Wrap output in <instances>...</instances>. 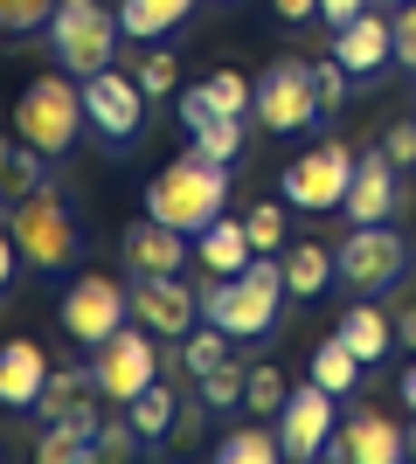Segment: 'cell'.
Wrapping results in <instances>:
<instances>
[{"label": "cell", "instance_id": "6da1fadb", "mask_svg": "<svg viewBox=\"0 0 416 464\" xmlns=\"http://www.w3.org/2000/svg\"><path fill=\"white\" fill-rule=\"evenodd\" d=\"M222 201H229V167L195 153V146L146 180V215H153V222H174V229H188V236L208 229L222 215Z\"/></svg>", "mask_w": 416, "mask_h": 464}, {"label": "cell", "instance_id": "7a4b0ae2", "mask_svg": "<svg viewBox=\"0 0 416 464\" xmlns=\"http://www.w3.org/2000/svg\"><path fill=\"white\" fill-rule=\"evenodd\" d=\"M7 236H15V250L28 271L42 277H63L70 264L83 256V229H77V215H70V201H63L49 180L28 194H15V208H7Z\"/></svg>", "mask_w": 416, "mask_h": 464}, {"label": "cell", "instance_id": "3957f363", "mask_svg": "<svg viewBox=\"0 0 416 464\" xmlns=\"http://www.w3.org/2000/svg\"><path fill=\"white\" fill-rule=\"evenodd\" d=\"M277 305H285V264L277 256H257L250 271L201 285V319H216L229 340H264L277 326Z\"/></svg>", "mask_w": 416, "mask_h": 464}, {"label": "cell", "instance_id": "277c9868", "mask_svg": "<svg viewBox=\"0 0 416 464\" xmlns=\"http://www.w3.org/2000/svg\"><path fill=\"white\" fill-rule=\"evenodd\" d=\"M83 132H91V118H83V77H70V70H49V77H35L15 97V139L21 146L63 160Z\"/></svg>", "mask_w": 416, "mask_h": 464}, {"label": "cell", "instance_id": "5b68a950", "mask_svg": "<svg viewBox=\"0 0 416 464\" xmlns=\"http://www.w3.org/2000/svg\"><path fill=\"white\" fill-rule=\"evenodd\" d=\"M49 56L70 70V77H98L119 63V7H104V0H56V14H49Z\"/></svg>", "mask_w": 416, "mask_h": 464}, {"label": "cell", "instance_id": "8992f818", "mask_svg": "<svg viewBox=\"0 0 416 464\" xmlns=\"http://www.w3.org/2000/svg\"><path fill=\"white\" fill-rule=\"evenodd\" d=\"M334 256H340V285L354 291V298H382L410 271V236L389 229V222H354Z\"/></svg>", "mask_w": 416, "mask_h": 464}, {"label": "cell", "instance_id": "52a82bcc", "mask_svg": "<svg viewBox=\"0 0 416 464\" xmlns=\"http://www.w3.org/2000/svg\"><path fill=\"white\" fill-rule=\"evenodd\" d=\"M146 104H153V97L139 91L132 70H98V77H83V118H91V132H98L111 153L139 146V132H146Z\"/></svg>", "mask_w": 416, "mask_h": 464}, {"label": "cell", "instance_id": "ba28073f", "mask_svg": "<svg viewBox=\"0 0 416 464\" xmlns=\"http://www.w3.org/2000/svg\"><path fill=\"white\" fill-rule=\"evenodd\" d=\"M91 374H98V395H104V402L125 409L139 388L160 382V347H153V333L132 319V326H119L111 340H98V347H91Z\"/></svg>", "mask_w": 416, "mask_h": 464}, {"label": "cell", "instance_id": "9c48e42d", "mask_svg": "<svg viewBox=\"0 0 416 464\" xmlns=\"http://www.w3.org/2000/svg\"><path fill=\"white\" fill-rule=\"evenodd\" d=\"M354 160L361 153H347V139H326V146H313V153H298L292 167H285V201H292L298 215H334V208H347Z\"/></svg>", "mask_w": 416, "mask_h": 464}, {"label": "cell", "instance_id": "30bf717a", "mask_svg": "<svg viewBox=\"0 0 416 464\" xmlns=\"http://www.w3.org/2000/svg\"><path fill=\"white\" fill-rule=\"evenodd\" d=\"M63 333L77 340V347H98L111 340L119 326H132V285H111V277H77V285L63 291Z\"/></svg>", "mask_w": 416, "mask_h": 464}, {"label": "cell", "instance_id": "8fae6325", "mask_svg": "<svg viewBox=\"0 0 416 464\" xmlns=\"http://www.w3.org/2000/svg\"><path fill=\"white\" fill-rule=\"evenodd\" d=\"M257 125H271V132H298V125H319V83H313V63H271L257 77Z\"/></svg>", "mask_w": 416, "mask_h": 464}, {"label": "cell", "instance_id": "7c38bea8", "mask_svg": "<svg viewBox=\"0 0 416 464\" xmlns=\"http://www.w3.org/2000/svg\"><path fill=\"white\" fill-rule=\"evenodd\" d=\"M334 63L354 83H375L382 70H396V7H389V14L368 7V14H354L347 28H334Z\"/></svg>", "mask_w": 416, "mask_h": 464}, {"label": "cell", "instance_id": "4fadbf2b", "mask_svg": "<svg viewBox=\"0 0 416 464\" xmlns=\"http://www.w3.org/2000/svg\"><path fill=\"white\" fill-rule=\"evenodd\" d=\"M326 458L334 464H396V458H410V437L382 409H347L334 423V437H326Z\"/></svg>", "mask_w": 416, "mask_h": 464}, {"label": "cell", "instance_id": "5bb4252c", "mask_svg": "<svg viewBox=\"0 0 416 464\" xmlns=\"http://www.w3.org/2000/svg\"><path fill=\"white\" fill-rule=\"evenodd\" d=\"M132 319L153 340H188L201 326V298L180 277H132Z\"/></svg>", "mask_w": 416, "mask_h": 464}, {"label": "cell", "instance_id": "9a60e30c", "mask_svg": "<svg viewBox=\"0 0 416 464\" xmlns=\"http://www.w3.org/2000/svg\"><path fill=\"white\" fill-rule=\"evenodd\" d=\"M340 409H334V388H292L285 409H277V437H285V458H326V437H334Z\"/></svg>", "mask_w": 416, "mask_h": 464}, {"label": "cell", "instance_id": "2e32d148", "mask_svg": "<svg viewBox=\"0 0 416 464\" xmlns=\"http://www.w3.org/2000/svg\"><path fill=\"white\" fill-rule=\"evenodd\" d=\"M396 208H402V167L389 160V146H368L347 180V222H396Z\"/></svg>", "mask_w": 416, "mask_h": 464}, {"label": "cell", "instance_id": "e0dca14e", "mask_svg": "<svg viewBox=\"0 0 416 464\" xmlns=\"http://www.w3.org/2000/svg\"><path fill=\"white\" fill-rule=\"evenodd\" d=\"M188 243H195V236L174 229V222H153V215L132 222L125 243H119L125 277H180V271H188Z\"/></svg>", "mask_w": 416, "mask_h": 464}, {"label": "cell", "instance_id": "ac0fdd59", "mask_svg": "<svg viewBox=\"0 0 416 464\" xmlns=\"http://www.w3.org/2000/svg\"><path fill=\"white\" fill-rule=\"evenodd\" d=\"M49 388V353L35 340H7L0 347V409H35Z\"/></svg>", "mask_w": 416, "mask_h": 464}, {"label": "cell", "instance_id": "d6986e66", "mask_svg": "<svg viewBox=\"0 0 416 464\" xmlns=\"http://www.w3.org/2000/svg\"><path fill=\"white\" fill-rule=\"evenodd\" d=\"M35 458H42V464H91V458H98V409H91V402H77L70 416L42 423Z\"/></svg>", "mask_w": 416, "mask_h": 464}, {"label": "cell", "instance_id": "ffe728a7", "mask_svg": "<svg viewBox=\"0 0 416 464\" xmlns=\"http://www.w3.org/2000/svg\"><path fill=\"white\" fill-rule=\"evenodd\" d=\"M195 256H201V271L208 277H237L257 264V243H250V222H208V229L195 236Z\"/></svg>", "mask_w": 416, "mask_h": 464}, {"label": "cell", "instance_id": "44dd1931", "mask_svg": "<svg viewBox=\"0 0 416 464\" xmlns=\"http://www.w3.org/2000/svg\"><path fill=\"white\" fill-rule=\"evenodd\" d=\"M277 264H285V291L292 298H319L326 285H340V256L326 243H285Z\"/></svg>", "mask_w": 416, "mask_h": 464}, {"label": "cell", "instance_id": "7402d4cb", "mask_svg": "<svg viewBox=\"0 0 416 464\" xmlns=\"http://www.w3.org/2000/svg\"><path fill=\"white\" fill-rule=\"evenodd\" d=\"M334 333H340V340H347V347L361 353V361H368V368H375L382 353L396 347V319H389V312H382L375 298H354V305L340 312V326H334Z\"/></svg>", "mask_w": 416, "mask_h": 464}, {"label": "cell", "instance_id": "603a6c76", "mask_svg": "<svg viewBox=\"0 0 416 464\" xmlns=\"http://www.w3.org/2000/svg\"><path fill=\"white\" fill-rule=\"evenodd\" d=\"M188 14H195V0H119L125 42H160V35H174Z\"/></svg>", "mask_w": 416, "mask_h": 464}, {"label": "cell", "instance_id": "cb8c5ba5", "mask_svg": "<svg viewBox=\"0 0 416 464\" xmlns=\"http://www.w3.org/2000/svg\"><path fill=\"white\" fill-rule=\"evenodd\" d=\"M361 374H368V361H361V353L347 347L340 333L313 347V382H319V388H334V395H354V388H361Z\"/></svg>", "mask_w": 416, "mask_h": 464}, {"label": "cell", "instance_id": "d4e9b609", "mask_svg": "<svg viewBox=\"0 0 416 464\" xmlns=\"http://www.w3.org/2000/svg\"><path fill=\"white\" fill-rule=\"evenodd\" d=\"M125 416H132V430L153 444V437H167V430L180 423V402H174V388H167V382H153V388H139L132 402H125Z\"/></svg>", "mask_w": 416, "mask_h": 464}, {"label": "cell", "instance_id": "484cf974", "mask_svg": "<svg viewBox=\"0 0 416 464\" xmlns=\"http://www.w3.org/2000/svg\"><path fill=\"white\" fill-rule=\"evenodd\" d=\"M83 395H98V374H91V368H49V388H42L35 416H42V423H56V416H70Z\"/></svg>", "mask_w": 416, "mask_h": 464}, {"label": "cell", "instance_id": "4316f807", "mask_svg": "<svg viewBox=\"0 0 416 464\" xmlns=\"http://www.w3.org/2000/svg\"><path fill=\"white\" fill-rule=\"evenodd\" d=\"M271 458H285V437L264 423H243L216 444V464H271Z\"/></svg>", "mask_w": 416, "mask_h": 464}, {"label": "cell", "instance_id": "83f0119b", "mask_svg": "<svg viewBox=\"0 0 416 464\" xmlns=\"http://www.w3.org/2000/svg\"><path fill=\"white\" fill-rule=\"evenodd\" d=\"M222 361H229V333H222L216 319H201V326L188 333V340H180V368H188V374L201 382V374H208V368H222Z\"/></svg>", "mask_w": 416, "mask_h": 464}, {"label": "cell", "instance_id": "f1b7e54d", "mask_svg": "<svg viewBox=\"0 0 416 464\" xmlns=\"http://www.w3.org/2000/svg\"><path fill=\"white\" fill-rule=\"evenodd\" d=\"M285 395H292V388H285V374H277L271 361H257V368L243 374V409H250V416H277Z\"/></svg>", "mask_w": 416, "mask_h": 464}, {"label": "cell", "instance_id": "f546056e", "mask_svg": "<svg viewBox=\"0 0 416 464\" xmlns=\"http://www.w3.org/2000/svg\"><path fill=\"white\" fill-rule=\"evenodd\" d=\"M188 139H195V153L222 160V167H237V160H243V118H208V125L188 132Z\"/></svg>", "mask_w": 416, "mask_h": 464}, {"label": "cell", "instance_id": "4dcf8cb0", "mask_svg": "<svg viewBox=\"0 0 416 464\" xmlns=\"http://www.w3.org/2000/svg\"><path fill=\"white\" fill-rule=\"evenodd\" d=\"M132 77H139L146 97H167V91H180V56L174 49H146V56L132 63Z\"/></svg>", "mask_w": 416, "mask_h": 464}, {"label": "cell", "instance_id": "1f68e13d", "mask_svg": "<svg viewBox=\"0 0 416 464\" xmlns=\"http://www.w3.org/2000/svg\"><path fill=\"white\" fill-rule=\"evenodd\" d=\"M208 97H216L222 118H250L257 111V83H243L237 70H216V77H208Z\"/></svg>", "mask_w": 416, "mask_h": 464}, {"label": "cell", "instance_id": "d6a6232c", "mask_svg": "<svg viewBox=\"0 0 416 464\" xmlns=\"http://www.w3.org/2000/svg\"><path fill=\"white\" fill-rule=\"evenodd\" d=\"M285 208H292V201H257V208L243 215V222H250L257 256H277V250H285Z\"/></svg>", "mask_w": 416, "mask_h": 464}, {"label": "cell", "instance_id": "836d02e7", "mask_svg": "<svg viewBox=\"0 0 416 464\" xmlns=\"http://www.w3.org/2000/svg\"><path fill=\"white\" fill-rule=\"evenodd\" d=\"M56 0H0V35H42Z\"/></svg>", "mask_w": 416, "mask_h": 464}, {"label": "cell", "instance_id": "e575fe53", "mask_svg": "<svg viewBox=\"0 0 416 464\" xmlns=\"http://www.w3.org/2000/svg\"><path fill=\"white\" fill-rule=\"evenodd\" d=\"M243 374H250V368H243ZM243 374H237V361L208 368V374H201V402H208V409H237L243 402Z\"/></svg>", "mask_w": 416, "mask_h": 464}, {"label": "cell", "instance_id": "d590c367", "mask_svg": "<svg viewBox=\"0 0 416 464\" xmlns=\"http://www.w3.org/2000/svg\"><path fill=\"white\" fill-rule=\"evenodd\" d=\"M139 444H146V437L132 430V416H125V409L98 423V458H139Z\"/></svg>", "mask_w": 416, "mask_h": 464}, {"label": "cell", "instance_id": "8d00e7d4", "mask_svg": "<svg viewBox=\"0 0 416 464\" xmlns=\"http://www.w3.org/2000/svg\"><path fill=\"white\" fill-rule=\"evenodd\" d=\"M42 167H49V153H35V146H15V167H7V174H0V188L7 194H28V188H42Z\"/></svg>", "mask_w": 416, "mask_h": 464}, {"label": "cell", "instance_id": "74e56055", "mask_svg": "<svg viewBox=\"0 0 416 464\" xmlns=\"http://www.w3.org/2000/svg\"><path fill=\"white\" fill-rule=\"evenodd\" d=\"M313 83H319V111L334 118L340 104H347V83H354V77H347V70H340V63L326 56V63H313Z\"/></svg>", "mask_w": 416, "mask_h": 464}, {"label": "cell", "instance_id": "f35d334b", "mask_svg": "<svg viewBox=\"0 0 416 464\" xmlns=\"http://www.w3.org/2000/svg\"><path fill=\"white\" fill-rule=\"evenodd\" d=\"M208 118H222L216 97H208V83H188V91H180V125H188V132H201Z\"/></svg>", "mask_w": 416, "mask_h": 464}, {"label": "cell", "instance_id": "ab89813d", "mask_svg": "<svg viewBox=\"0 0 416 464\" xmlns=\"http://www.w3.org/2000/svg\"><path fill=\"white\" fill-rule=\"evenodd\" d=\"M396 70H410V77H416V0H402V7H396Z\"/></svg>", "mask_w": 416, "mask_h": 464}, {"label": "cell", "instance_id": "60d3db41", "mask_svg": "<svg viewBox=\"0 0 416 464\" xmlns=\"http://www.w3.org/2000/svg\"><path fill=\"white\" fill-rule=\"evenodd\" d=\"M382 146H389V160H396V167H416V118H402V125L382 139Z\"/></svg>", "mask_w": 416, "mask_h": 464}, {"label": "cell", "instance_id": "b9f144b4", "mask_svg": "<svg viewBox=\"0 0 416 464\" xmlns=\"http://www.w3.org/2000/svg\"><path fill=\"white\" fill-rule=\"evenodd\" d=\"M368 7H375V0H319V21H326V28H347V21L368 14Z\"/></svg>", "mask_w": 416, "mask_h": 464}, {"label": "cell", "instance_id": "7bdbcfd3", "mask_svg": "<svg viewBox=\"0 0 416 464\" xmlns=\"http://www.w3.org/2000/svg\"><path fill=\"white\" fill-rule=\"evenodd\" d=\"M271 14H277V21H313L319 0H271Z\"/></svg>", "mask_w": 416, "mask_h": 464}, {"label": "cell", "instance_id": "ee69618b", "mask_svg": "<svg viewBox=\"0 0 416 464\" xmlns=\"http://www.w3.org/2000/svg\"><path fill=\"white\" fill-rule=\"evenodd\" d=\"M15 264H21V250H15V236H0V291L15 285Z\"/></svg>", "mask_w": 416, "mask_h": 464}, {"label": "cell", "instance_id": "f6af8a7d", "mask_svg": "<svg viewBox=\"0 0 416 464\" xmlns=\"http://www.w3.org/2000/svg\"><path fill=\"white\" fill-rule=\"evenodd\" d=\"M396 340H402V347L416 353V298H410V305H402V319H396Z\"/></svg>", "mask_w": 416, "mask_h": 464}, {"label": "cell", "instance_id": "bcb514c9", "mask_svg": "<svg viewBox=\"0 0 416 464\" xmlns=\"http://www.w3.org/2000/svg\"><path fill=\"white\" fill-rule=\"evenodd\" d=\"M402 409L416 416V361H410V374H402Z\"/></svg>", "mask_w": 416, "mask_h": 464}, {"label": "cell", "instance_id": "7dc6e473", "mask_svg": "<svg viewBox=\"0 0 416 464\" xmlns=\"http://www.w3.org/2000/svg\"><path fill=\"white\" fill-rule=\"evenodd\" d=\"M15 146H21V139H0V174H7V167H15Z\"/></svg>", "mask_w": 416, "mask_h": 464}, {"label": "cell", "instance_id": "c3c4849f", "mask_svg": "<svg viewBox=\"0 0 416 464\" xmlns=\"http://www.w3.org/2000/svg\"><path fill=\"white\" fill-rule=\"evenodd\" d=\"M375 7H402V0H375Z\"/></svg>", "mask_w": 416, "mask_h": 464}, {"label": "cell", "instance_id": "681fc988", "mask_svg": "<svg viewBox=\"0 0 416 464\" xmlns=\"http://www.w3.org/2000/svg\"><path fill=\"white\" fill-rule=\"evenodd\" d=\"M0 201H7V188H0Z\"/></svg>", "mask_w": 416, "mask_h": 464}]
</instances>
